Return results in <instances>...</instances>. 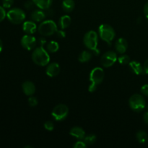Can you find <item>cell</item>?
Masks as SVG:
<instances>
[{"label": "cell", "mask_w": 148, "mask_h": 148, "mask_svg": "<svg viewBox=\"0 0 148 148\" xmlns=\"http://www.w3.org/2000/svg\"><path fill=\"white\" fill-rule=\"evenodd\" d=\"M56 34L57 36V37H59V38H64L66 37V33H65V32L62 29L56 30Z\"/></svg>", "instance_id": "cell-32"}, {"label": "cell", "mask_w": 148, "mask_h": 148, "mask_svg": "<svg viewBox=\"0 0 148 148\" xmlns=\"http://www.w3.org/2000/svg\"><path fill=\"white\" fill-rule=\"evenodd\" d=\"M69 134L78 140H83L85 137V132L82 128L79 127H74L69 131Z\"/></svg>", "instance_id": "cell-15"}, {"label": "cell", "mask_w": 148, "mask_h": 148, "mask_svg": "<svg viewBox=\"0 0 148 148\" xmlns=\"http://www.w3.org/2000/svg\"><path fill=\"white\" fill-rule=\"evenodd\" d=\"M2 48H3V45H2V41L1 40V39H0V53L1 52V51H2Z\"/></svg>", "instance_id": "cell-39"}, {"label": "cell", "mask_w": 148, "mask_h": 148, "mask_svg": "<svg viewBox=\"0 0 148 148\" xmlns=\"http://www.w3.org/2000/svg\"><path fill=\"white\" fill-rule=\"evenodd\" d=\"M92 53L90 51L85 50L81 52L80 54L79 55L78 60L81 63H85V62H88L89 61H90V59H92Z\"/></svg>", "instance_id": "cell-20"}, {"label": "cell", "mask_w": 148, "mask_h": 148, "mask_svg": "<svg viewBox=\"0 0 148 148\" xmlns=\"http://www.w3.org/2000/svg\"><path fill=\"white\" fill-rule=\"evenodd\" d=\"M98 36L103 40L111 45L116 36V33L113 27L108 24H102L98 27Z\"/></svg>", "instance_id": "cell-4"}, {"label": "cell", "mask_w": 148, "mask_h": 148, "mask_svg": "<svg viewBox=\"0 0 148 148\" xmlns=\"http://www.w3.org/2000/svg\"><path fill=\"white\" fill-rule=\"evenodd\" d=\"M71 21H72V19L69 15L62 16L59 20V26L61 29L64 30L70 25Z\"/></svg>", "instance_id": "cell-19"}, {"label": "cell", "mask_w": 148, "mask_h": 148, "mask_svg": "<svg viewBox=\"0 0 148 148\" xmlns=\"http://www.w3.org/2000/svg\"><path fill=\"white\" fill-rule=\"evenodd\" d=\"M147 109H148V106H147Z\"/></svg>", "instance_id": "cell-40"}, {"label": "cell", "mask_w": 148, "mask_h": 148, "mask_svg": "<svg viewBox=\"0 0 148 148\" xmlns=\"http://www.w3.org/2000/svg\"><path fill=\"white\" fill-rule=\"evenodd\" d=\"M104 71L101 67H95L91 70L90 74V84L88 88L89 92H92L95 91L98 85L103 81Z\"/></svg>", "instance_id": "cell-3"}, {"label": "cell", "mask_w": 148, "mask_h": 148, "mask_svg": "<svg viewBox=\"0 0 148 148\" xmlns=\"http://www.w3.org/2000/svg\"><path fill=\"white\" fill-rule=\"evenodd\" d=\"M143 120H144L145 123L148 125V111L145 112L143 115Z\"/></svg>", "instance_id": "cell-38"}, {"label": "cell", "mask_w": 148, "mask_h": 148, "mask_svg": "<svg viewBox=\"0 0 148 148\" xmlns=\"http://www.w3.org/2000/svg\"><path fill=\"white\" fill-rule=\"evenodd\" d=\"M44 12L46 17H51V16H53V14H54V12L50 8H48L46 9V10H44Z\"/></svg>", "instance_id": "cell-34"}, {"label": "cell", "mask_w": 148, "mask_h": 148, "mask_svg": "<svg viewBox=\"0 0 148 148\" xmlns=\"http://www.w3.org/2000/svg\"><path fill=\"white\" fill-rule=\"evenodd\" d=\"M23 30L26 34L32 35L36 33V30H38V27L36 25L34 21H25L23 24Z\"/></svg>", "instance_id": "cell-14"}, {"label": "cell", "mask_w": 148, "mask_h": 148, "mask_svg": "<svg viewBox=\"0 0 148 148\" xmlns=\"http://www.w3.org/2000/svg\"><path fill=\"white\" fill-rule=\"evenodd\" d=\"M143 10H144L145 15V17L148 19V1L147 3H146L145 4L144 9H143Z\"/></svg>", "instance_id": "cell-36"}, {"label": "cell", "mask_w": 148, "mask_h": 148, "mask_svg": "<svg viewBox=\"0 0 148 148\" xmlns=\"http://www.w3.org/2000/svg\"><path fill=\"white\" fill-rule=\"evenodd\" d=\"M30 17H31V20L33 21L37 22V23H39V22L41 23L42 21H43L45 20V18L46 17V15L45 14L44 10H40H40H34L31 13Z\"/></svg>", "instance_id": "cell-17"}, {"label": "cell", "mask_w": 148, "mask_h": 148, "mask_svg": "<svg viewBox=\"0 0 148 148\" xmlns=\"http://www.w3.org/2000/svg\"><path fill=\"white\" fill-rule=\"evenodd\" d=\"M56 23L51 20H43L38 27V31L43 36H51L55 34L57 30Z\"/></svg>", "instance_id": "cell-5"}, {"label": "cell", "mask_w": 148, "mask_h": 148, "mask_svg": "<svg viewBox=\"0 0 148 148\" xmlns=\"http://www.w3.org/2000/svg\"><path fill=\"white\" fill-rule=\"evenodd\" d=\"M43 127H44V128L46 129L47 131L51 132L53 131V129H54V124H53V123L52 122V121H47L44 123Z\"/></svg>", "instance_id": "cell-26"}, {"label": "cell", "mask_w": 148, "mask_h": 148, "mask_svg": "<svg viewBox=\"0 0 148 148\" xmlns=\"http://www.w3.org/2000/svg\"><path fill=\"white\" fill-rule=\"evenodd\" d=\"M23 91L27 96H31L36 92V86L35 84L31 81H25L22 85Z\"/></svg>", "instance_id": "cell-12"}, {"label": "cell", "mask_w": 148, "mask_h": 148, "mask_svg": "<svg viewBox=\"0 0 148 148\" xmlns=\"http://www.w3.org/2000/svg\"><path fill=\"white\" fill-rule=\"evenodd\" d=\"M129 105L130 108L135 112H141L146 107L145 99L140 94H134L129 99Z\"/></svg>", "instance_id": "cell-6"}, {"label": "cell", "mask_w": 148, "mask_h": 148, "mask_svg": "<svg viewBox=\"0 0 148 148\" xmlns=\"http://www.w3.org/2000/svg\"><path fill=\"white\" fill-rule=\"evenodd\" d=\"M25 13L20 8H14L7 13V17L9 21L15 25L20 24L25 19Z\"/></svg>", "instance_id": "cell-7"}, {"label": "cell", "mask_w": 148, "mask_h": 148, "mask_svg": "<svg viewBox=\"0 0 148 148\" xmlns=\"http://www.w3.org/2000/svg\"><path fill=\"white\" fill-rule=\"evenodd\" d=\"M59 49V43L56 41H54V40H51V41L46 43V49L49 53H55V52L58 51Z\"/></svg>", "instance_id": "cell-22"}, {"label": "cell", "mask_w": 148, "mask_h": 148, "mask_svg": "<svg viewBox=\"0 0 148 148\" xmlns=\"http://www.w3.org/2000/svg\"><path fill=\"white\" fill-rule=\"evenodd\" d=\"M75 6L74 0H63L62 1V9L66 12H71L75 8Z\"/></svg>", "instance_id": "cell-21"}, {"label": "cell", "mask_w": 148, "mask_h": 148, "mask_svg": "<svg viewBox=\"0 0 148 148\" xmlns=\"http://www.w3.org/2000/svg\"><path fill=\"white\" fill-rule=\"evenodd\" d=\"M69 115V108L65 104H59L53 108L51 116L56 121H61L64 120Z\"/></svg>", "instance_id": "cell-8"}, {"label": "cell", "mask_w": 148, "mask_h": 148, "mask_svg": "<svg viewBox=\"0 0 148 148\" xmlns=\"http://www.w3.org/2000/svg\"><path fill=\"white\" fill-rule=\"evenodd\" d=\"M38 43L40 44V46H44V45H46L47 43V41H46V38L43 37L40 38L38 40Z\"/></svg>", "instance_id": "cell-35"}, {"label": "cell", "mask_w": 148, "mask_h": 148, "mask_svg": "<svg viewBox=\"0 0 148 148\" xmlns=\"http://www.w3.org/2000/svg\"><path fill=\"white\" fill-rule=\"evenodd\" d=\"M129 66H130V68L132 70V72H134L135 75H140L144 72L143 66H142L140 62H137V61H132V62H130V64H129Z\"/></svg>", "instance_id": "cell-16"}, {"label": "cell", "mask_w": 148, "mask_h": 148, "mask_svg": "<svg viewBox=\"0 0 148 148\" xmlns=\"http://www.w3.org/2000/svg\"><path fill=\"white\" fill-rule=\"evenodd\" d=\"M60 72V66L56 62H51L48 65L46 68V73L50 77H54L57 76Z\"/></svg>", "instance_id": "cell-11"}, {"label": "cell", "mask_w": 148, "mask_h": 148, "mask_svg": "<svg viewBox=\"0 0 148 148\" xmlns=\"http://www.w3.org/2000/svg\"><path fill=\"white\" fill-rule=\"evenodd\" d=\"M38 99L35 96L31 95V96L29 97L28 103H29V105H30V106H31V107L36 106L38 105Z\"/></svg>", "instance_id": "cell-27"}, {"label": "cell", "mask_w": 148, "mask_h": 148, "mask_svg": "<svg viewBox=\"0 0 148 148\" xmlns=\"http://www.w3.org/2000/svg\"><path fill=\"white\" fill-rule=\"evenodd\" d=\"M32 59L36 64L44 66L50 62V56L49 52L43 46H39L33 51L32 53Z\"/></svg>", "instance_id": "cell-2"}, {"label": "cell", "mask_w": 148, "mask_h": 148, "mask_svg": "<svg viewBox=\"0 0 148 148\" xmlns=\"http://www.w3.org/2000/svg\"><path fill=\"white\" fill-rule=\"evenodd\" d=\"M143 68H144V72H145L146 74L148 75V59L145 62Z\"/></svg>", "instance_id": "cell-37"}, {"label": "cell", "mask_w": 148, "mask_h": 148, "mask_svg": "<svg viewBox=\"0 0 148 148\" xmlns=\"http://www.w3.org/2000/svg\"><path fill=\"white\" fill-rule=\"evenodd\" d=\"M6 17H7V12H6L5 10L4 7L0 6V23L2 22Z\"/></svg>", "instance_id": "cell-30"}, {"label": "cell", "mask_w": 148, "mask_h": 148, "mask_svg": "<svg viewBox=\"0 0 148 148\" xmlns=\"http://www.w3.org/2000/svg\"><path fill=\"white\" fill-rule=\"evenodd\" d=\"M141 92L143 95L148 97V84L144 85L141 88Z\"/></svg>", "instance_id": "cell-33"}, {"label": "cell", "mask_w": 148, "mask_h": 148, "mask_svg": "<svg viewBox=\"0 0 148 148\" xmlns=\"http://www.w3.org/2000/svg\"><path fill=\"white\" fill-rule=\"evenodd\" d=\"M83 43L85 47L93 52L95 54L100 53L98 45V34L94 30H89L85 34L83 37Z\"/></svg>", "instance_id": "cell-1"}, {"label": "cell", "mask_w": 148, "mask_h": 148, "mask_svg": "<svg viewBox=\"0 0 148 148\" xmlns=\"http://www.w3.org/2000/svg\"><path fill=\"white\" fill-rule=\"evenodd\" d=\"M87 146V145L85 144V142L82 141V140H79L77 143H75V144H74L73 147L75 148H84Z\"/></svg>", "instance_id": "cell-31"}, {"label": "cell", "mask_w": 148, "mask_h": 148, "mask_svg": "<svg viewBox=\"0 0 148 148\" xmlns=\"http://www.w3.org/2000/svg\"><path fill=\"white\" fill-rule=\"evenodd\" d=\"M36 6L40 10H46L50 8L53 0H33Z\"/></svg>", "instance_id": "cell-18"}, {"label": "cell", "mask_w": 148, "mask_h": 148, "mask_svg": "<svg viewBox=\"0 0 148 148\" xmlns=\"http://www.w3.org/2000/svg\"><path fill=\"white\" fill-rule=\"evenodd\" d=\"M128 48V42L124 38H120L116 41L115 43V49L116 51L120 54H123L127 51V49Z\"/></svg>", "instance_id": "cell-13"}, {"label": "cell", "mask_w": 148, "mask_h": 148, "mask_svg": "<svg viewBox=\"0 0 148 148\" xmlns=\"http://www.w3.org/2000/svg\"><path fill=\"white\" fill-rule=\"evenodd\" d=\"M97 137L95 134H88V135H85V138H84L83 141L85 142V144L87 145H91L94 144V143L96 142Z\"/></svg>", "instance_id": "cell-24"}, {"label": "cell", "mask_w": 148, "mask_h": 148, "mask_svg": "<svg viewBox=\"0 0 148 148\" xmlns=\"http://www.w3.org/2000/svg\"><path fill=\"white\" fill-rule=\"evenodd\" d=\"M136 139L139 143L143 144V143H146V141L148 140L147 134L145 132L142 131V130L137 132V134H136Z\"/></svg>", "instance_id": "cell-23"}, {"label": "cell", "mask_w": 148, "mask_h": 148, "mask_svg": "<svg viewBox=\"0 0 148 148\" xmlns=\"http://www.w3.org/2000/svg\"><path fill=\"white\" fill-rule=\"evenodd\" d=\"M20 43H21L22 46L27 51H30L33 50L36 47V44H37V40H36V38L32 36V35L26 34L24 36H23Z\"/></svg>", "instance_id": "cell-10"}, {"label": "cell", "mask_w": 148, "mask_h": 148, "mask_svg": "<svg viewBox=\"0 0 148 148\" xmlns=\"http://www.w3.org/2000/svg\"><path fill=\"white\" fill-rule=\"evenodd\" d=\"M14 0H2V5L4 8L8 9L12 6Z\"/></svg>", "instance_id": "cell-28"}, {"label": "cell", "mask_w": 148, "mask_h": 148, "mask_svg": "<svg viewBox=\"0 0 148 148\" xmlns=\"http://www.w3.org/2000/svg\"><path fill=\"white\" fill-rule=\"evenodd\" d=\"M118 62L120 64L127 65V64H129L131 61H130V58L128 55L123 54L118 58Z\"/></svg>", "instance_id": "cell-25"}, {"label": "cell", "mask_w": 148, "mask_h": 148, "mask_svg": "<svg viewBox=\"0 0 148 148\" xmlns=\"http://www.w3.org/2000/svg\"><path fill=\"white\" fill-rule=\"evenodd\" d=\"M118 60L117 54L115 51H108L103 53L101 58V63L103 67H111Z\"/></svg>", "instance_id": "cell-9"}, {"label": "cell", "mask_w": 148, "mask_h": 148, "mask_svg": "<svg viewBox=\"0 0 148 148\" xmlns=\"http://www.w3.org/2000/svg\"><path fill=\"white\" fill-rule=\"evenodd\" d=\"M24 6L27 10H33L35 6H36V4L33 2V0H29V1H27L25 3Z\"/></svg>", "instance_id": "cell-29"}]
</instances>
